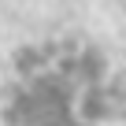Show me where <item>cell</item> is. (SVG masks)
Masks as SVG:
<instances>
[{
    "label": "cell",
    "instance_id": "6da1fadb",
    "mask_svg": "<svg viewBox=\"0 0 126 126\" xmlns=\"http://www.w3.org/2000/svg\"><path fill=\"white\" fill-rule=\"evenodd\" d=\"M111 119L108 82L78 56L22 63L8 89L11 126H104Z\"/></svg>",
    "mask_w": 126,
    "mask_h": 126
}]
</instances>
